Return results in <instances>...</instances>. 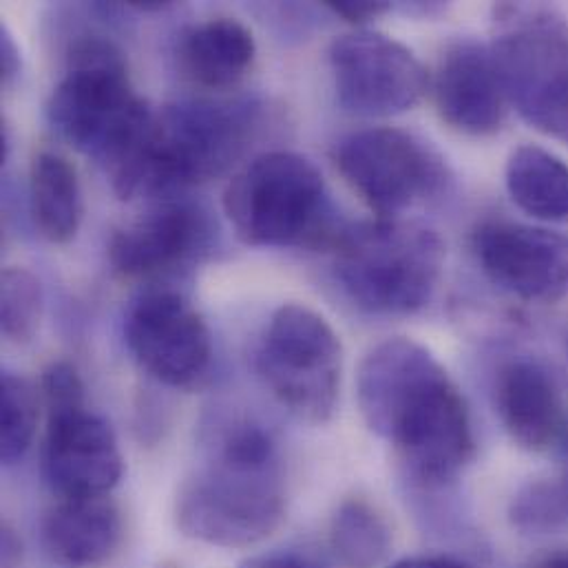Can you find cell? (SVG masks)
Instances as JSON below:
<instances>
[{"label":"cell","instance_id":"6","mask_svg":"<svg viewBox=\"0 0 568 568\" xmlns=\"http://www.w3.org/2000/svg\"><path fill=\"white\" fill-rule=\"evenodd\" d=\"M224 211L251 246H332L334 226L321 171L292 151L248 162L224 191Z\"/></svg>","mask_w":568,"mask_h":568},{"label":"cell","instance_id":"19","mask_svg":"<svg viewBox=\"0 0 568 568\" xmlns=\"http://www.w3.org/2000/svg\"><path fill=\"white\" fill-rule=\"evenodd\" d=\"M29 202L36 229L51 244L71 242L82 224V189L69 160L40 151L29 169Z\"/></svg>","mask_w":568,"mask_h":568},{"label":"cell","instance_id":"14","mask_svg":"<svg viewBox=\"0 0 568 568\" xmlns=\"http://www.w3.org/2000/svg\"><path fill=\"white\" fill-rule=\"evenodd\" d=\"M440 118L467 135H491L505 120V91L491 49L465 38L449 44L434 78Z\"/></svg>","mask_w":568,"mask_h":568},{"label":"cell","instance_id":"31","mask_svg":"<svg viewBox=\"0 0 568 568\" xmlns=\"http://www.w3.org/2000/svg\"><path fill=\"white\" fill-rule=\"evenodd\" d=\"M551 452L568 467V420L567 425L562 427V432H560V436H558V440H556V445H554Z\"/></svg>","mask_w":568,"mask_h":568},{"label":"cell","instance_id":"23","mask_svg":"<svg viewBox=\"0 0 568 568\" xmlns=\"http://www.w3.org/2000/svg\"><path fill=\"white\" fill-rule=\"evenodd\" d=\"M509 523L527 536H547L568 529V494L562 480H536L518 489L509 505Z\"/></svg>","mask_w":568,"mask_h":568},{"label":"cell","instance_id":"26","mask_svg":"<svg viewBox=\"0 0 568 568\" xmlns=\"http://www.w3.org/2000/svg\"><path fill=\"white\" fill-rule=\"evenodd\" d=\"M325 7L334 16H341L352 24H365L392 9V4L378 2V0H336V2H325Z\"/></svg>","mask_w":568,"mask_h":568},{"label":"cell","instance_id":"1","mask_svg":"<svg viewBox=\"0 0 568 568\" xmlns=\"http://www.w3.org/2000/svg\"><path fill=\"white\" fill-rule=\"evenodd\" d=\"M356 400L365 425L396 447L420 491H447L476 456L460 389L412 338H387L367 352L356 374Z\"/></svg>","mask_w":568,"mask_h":568},{"label":"cell","instance_id":"9","mask_svg":"<svg viewBox=\"0 0 568 568\" xmlns=\"http://www.w3.org/2000/svg\"><path fill=\"white\" fill-rule=\"evenodd\" d=\"M334 160L343 180L381 220L440 195L449 182L443 158L425 140L392 126L347 135Z\"/></svg>","mask_w":568,"mask_h":568},{"label":"cell","instance_id":"29","mask_svg":"<svg viewBox=\"0 0 568 568\" xmlns=\"http://www.w3.org/2000/svg\"><path fill=\"white\" fill-rule=\"evenodd\" d=\"M387 568H471L456 558H447V556H412V558H403Z\"/></svg>","mask_w":568,"mask_h":568},{"label":"cell","instance_id":"11","mask_svg":"<svg viewBox=\"0 0 568 568\" xmlns=\"http://www.w3.org/2000/svg\"><path fill=\"white\" fill-rule=\"evenodd\" d=\"M124 341L138 365L169 387H193L213 363L204 316L175 290L144 292L126 314Z\"/></svg>","mask_w":568,"mask_h":568},{"label":"cell","instance_id":"17","mask_svg":"<svg viewBox=\"0 0 568 568\" xmlns=\"http://www.w3.org/2000/svg\"><path fill=\"white\" fill-rule=\"evenodd\" d=\"M122 531V514L109 496L69 498L44 514L40 545L58 567L95 568L113 558Z\"/></svg>","mask_w":568,"mask_h":568},{"label":"cell","instance_id":"33","mask_svg":"<svg viewBox=\"0 0 568 568\" xmlns=\"http://www.w3.org/2000/svg\"><path fill=\"white\" fill-rule=\"evenodd\" d=\"M567 352H568V341H567Z\"/></svg>","mask_w":568,"mask_h":568},{"label":"cell","instance_id":"10","mask_svg":"<svg viewBox=\"0 0 568 568\" xmlns=\"http://www.w3.org/2000/svg\"><path fill=\"white\" fill-rule=\"evenodd\" d=\"M329 69L338 104L361 118L398 115L423 98L429 78L403 42L358 29L329 44Z\"/></svg>","mask_w":568,"mask_h":568},{"label":"cell","instance_id":"4","mask_svg":"<svg viewBox=\"0 0 568 568\" xmlns=\"http://www.w3.org/2000/svg\"><path fill=\"white\" fill-rule=\"evenodd\" d=\"M257 131L251 102L189 100L153 113L138 153L113 178L120 200L160 197L226 173Z\"/></svg>","mask_w":568,"mask_h":568},{"label":"cell","instance_id":"30","mask_svg":"<svg viewBox=\"0 0 568 568\" xmlns=\"http://www.w3.org/2000/svg\"><path fill=\"white\" fill-rule=\"evenodd\" d=\"M22 562V542L16 531L4 525L2 527V568H18Z\"/></svg>","mask_w":568,"mask_h":568},{"label":"cell","instance_id":"16","mask_svg":"<svg viewBox=\"0 0 568 568\" xmlns=\"http://www.w3.org/2000/svg\"><path fill=\"white\" fill-rule=\"evenodd\" d=\"M496 409L509 436L529 452H551L568 420L554 374L534 358H516L498 372Z\"/></svg>","mask_w":568,"mask_h":568},{"label":"cell","instance_id":"13","mask_svg":"<svg viewBox=\"0 0 568 568\" xmlns=\"http://www.w3.org/2000/svg\"><path fill=\"white\" fill-rule=\"evenodd\" d=\"M483 273L505 292L554 303L568 294V237L516 222H485L474 233Z\"/></svg>","mask_w":568,"mask_h":568},{"label":"cell","instance_id":"22","mask_svg":"<svg viewBox=\"0 0 568 568\" xmlns=\"http://www.w3.org/2000/svg\"><path fill=\"white\" fill-rule=\"evenodd\" d=\"M0 389V458L4 467H13L33 443L40 398L33 383L11 369L2 372Z\"/></svg>","mask_w":568,"mask_h":568},{"label":"cell","instance_id":"12","mask_svg":"<svg viewBox=\"0 0 568 568\" xmlns=\"http://www.w3.org/2000/svg\"><path fill=\"white\" fill-rule=\"evenodd\" d=\"M42 478L69 498H104L122 480L124 460L113 427L87 405L47 412Z\"/></svg>","mask_w":568,"mask_h":568},{"label":"cell","instance_id":"8","mask_svg":"<svg viewBox=\"0 0 568 568\" xmlns=\"http://www.w3.org/2000/svg\"><path fill=\"white\" fill-rule=\"evenodd\" d=\"M257 372L294 418L323 425L341 394L343 345L334 327L301 303L282 305L257 349Z\"/></svg>","mask_w":568,"mask_h":568},{"label":"cell","instance_id":"18","mask_svg":"<svg viewBox=\"0 0 568 568\" xmlns=\"http://www.w3.org/2000/svg\"><path fill=\"white\" fill-rule=\"evenodd\" d=\"M253 31L235 18H211L189 29L180 42V64L186 78L204 89L240 84L255 62Z\"/></svg>","mask_w":568,"mask_h":568},{"label":"cell","instance_id":"15","mask_svg":"<svg viewBox=\"0 0 568 568\" xmlns=\"http://www.w3.org/2000/svg\"><path fill=\"white\" fill-rule=\"evenodd\" d=\"M206 240V217L197 209L164 204L111 237L109 262L124 280H151L191 262Z\"/></svg>","mask_w":568,"mask_h":568},{"label":"cell","instance_id":"21","mask_svg":"<svg viewBox=\"0 0 568 568\" xmlns=\"http://www.w3.org/2000/svg\"><path fill=\"white\" fill-rule=\"evenodd\" d=\"M329 545L345 568H378L392 551V534L372 505L352 498L332 516Z\"/></svg>","mask_w":568,"mask_h":568},{"label":"cell","instance_id":"3","mask_svg":"<svg viewBox=\"0 0 568 568\" xmlns=\"http://www.w3.org/2000/svg\"><path fill=\"white\" fill-rule=\"evenodd\" d=\"M47 118L75 151L118 173L142 146L153 111L135 93L120 47L104 36H80L67 51Z\"/></svg>","mask_w":568,"mask_h":568},{"label":"cell","instance_id":"28","mask_svg":"<svg viewBox=\"0 0 568 568\" xmlns=\"http://www.w3.org/2000/svg\"><path fill=\"white\" fill-rule=\"evenodd\" d=\"M20 69V51L7 29L0 31V80L7 87Z\"/></svg>","mask_w":568,"mask_h":568},{"label":"cell","instance_id":"20","mask_svg":"<svg viewBox=\"0 0 568 568\" xmlns=\"http://www.w3.org/2000/svg\"><path fill=\"white\" fill-rule=\"evenodd\" d=\"M507 191L527 215L568 222V164L536 144L520 146L507 162Z\"/></svg>","mask_w":568,"mask_h":568},{"label":"cell","instance_id":"2","mask_svg":"<svg viewBox=\"0 0 568 568\" xmlns=\"http://www.w3.org/2000/svg\"><path fill=\"white\" fill-rule=\"evenodd\" d=\"M284 520V469L271 432L251 418L224 423L209 460L175 498L178 529L202 545L251 549Z\"/></svg>","mask_w":568,"mask_h":568},{"label":"cell","instance_id":"25","mask_svg":"<svg viewBox=\"0 0 568 568\" xmlns=\"http://www.w3.org/2000/svg\"><path fill=\"white\" fill-rule=\"evenodd\" d=\"M47 412L84 405V385L78 369L67 361H53L40 378Z\"/></svg>","mask_w":568,"mask_h":568},{"label":"cell","instance_id":"27","mask_svg":"<svg viewBox=\"0 0 568 568\" xmlns=\"http://www.w3.org/2000/svg\"><path fill=\"white\" fill-rule=\"evenodd\" d=\"M240 568H327L301 551H268L244 560Z\"/></svg>","mask_w":568,"mask_h":568},{"label":"cell","instance_id":"24","mask_svg":"<svg viewBox=\"0 0 568 568\" xmlns=\"http://www.w3.org/2000/svg\"><path fill=\"white\" fill-rule=\"evenodd\" d=\"M42 316V287L24 268H7L0 277V325L13 343L29 341Z\"/></svg>","mask_w":568,"mask_h":568},{"label":"cell","instance_id":"7","mask_svg":"<svg viewBox=\"0 0 568 568\" xmlns=\"http://www.w3.org/2000/svg\"><path fill=\"white\" fill-rule=\"evenodd\" d=\"M491 55L507 102L536 131L568 144V20L549 4L496 7Z\"/></svg>","mask_w":568,"mask_h":568},{"label":"cell","instance_id":"5","mask_svg":"<svg viewBox=\"0 0 568 568\" xmlns=\"http://www.w3.org/2000/svg\"><path fill=\"white\" fill-rule=\"evenodd\" d=\"M332 248L343 292L361 310L387 316L423 310L445 262V246L432 229L398 220L341 226Z\"/></svg>","mask_w":568,"mask_h":568},{"label":"cell","instance_id":"32","mask_svg":"<svg viewBox=\"0 0 568 568\" xmlns=\"http://www.w3.org/2000/svg\"><path fill=\"white\" fill-rule=\"evenodd\" d=\"M560 480H562V485H565V489H567V494H568V467H567V469H565V474H562V476H560Z\"/></svg>","mask_w":568,"mask_h":568}]
</instances>
